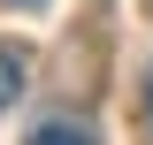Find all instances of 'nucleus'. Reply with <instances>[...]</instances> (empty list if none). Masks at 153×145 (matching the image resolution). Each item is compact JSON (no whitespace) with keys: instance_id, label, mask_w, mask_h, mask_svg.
Here are the masks:
<instances>
[{"instance_id":"obj_1","label":"nucleus","mask_w":153,"mask_h":145,"mask_svg":"<svg viewBox=\"0 0 153 145\" xmlns=\"http://www.w3.org/2000/svg\"><path fill=\"white\" fill-rule=\"evenodd\" d=\"M23 145H100V138H92L84 122H38V130H31Z\"/></svg>"},{"instance_id":"obj_2","label":"nucleus","mask_w":153,"mask_h":145,"mask_svg":"<svg viewBox=\"0 0 153 145\" xmlns=\"http://www.w3.org/2000/svg\"><path fill=\"white\" fill-rule=\"evenodd\" d=\"M16 99H23V61L0 46V107H16Z\"/></svg>"},{"instance_id":"obj_4","label":"nucleus","mask_w":153,"mask_h":145,"mask_svg":"<svg viewBox=\"0 0 153 145\" xmlns=\"http://www.w3.org/2000/svg\"><path fill=\"white\" fill-rule=\"evenodd\" d=\"M16 8H38V0H16Z\"/></svg>"},{"instance_id":"obj_3","label":"nucleus","mask_w":153,"mask_h":145,"mask_svg":"<svg viewBox=\"0 0 153 145\" xmlns=\"http://www.w3.org/2000/svg\"><path fill=\"white\" fill-rule=\"evenodd\" d=\"M146 130H153V76H146Z\"/></svg>"}]
</instances>
